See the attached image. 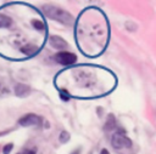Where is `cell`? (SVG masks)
<instances>
[{"instance_id":"obj_1","label":"cell","mask_w":156,"mask_h":154,"mask_svg":"<svg viewBox=\"0 0 156 154\" xmlns=\"http://www.w3.org/2000/svg\"><path fill=\"white\" fill-rule=\"evenodd\" d=\"M41 10L46 17H49L50 19H54L56 22H60L65 25H71L74 21L73 16L69 12H67L60 7H56L54 5H44L41 7Z\"/></svg>"},{"instance_id":"obj_2","label":"cell","mask_w":156,"mask_h":154,"mask_svg":"<svg viewBox=\"0 0 156 154\" xmlns=\"http://www.w3.org/2000/svg\"><path fill=\"white\" fill-rule=\"evenodd\" d=\"M111 144L116 150H123V149H129L132 147V141L127 137V135L119 130L113 133L111 138Z\"/></svg>"},{"instance_id":"obj_3","label":"cell","mask_w":156,"mask_h":154,"mask_svg":"<svg viewBox=\"0 0 156 154\" xmlns=\"http://www.w3.org/2000/svg\"><path fill=\"white\" fill-rule=\"evenodd\" d=\"M54 58L58 64H62V65H71L77 61V56L68 51H60L55 55Z\"/></svg>"},{"instance_id":"obj_4","label":"cell","mask_w":156,"mask_h":154,"mask_svg":"<svg viewBox=\"0 0 156 154\" xmlns=\"http://www.w3.org/2000/svg\"><path fill=\"white\" fill-rule=\"evenodd\" d=\"M18 124L21 126H39L41 125V118L37 114H26L22 118H20Z\"/></svg>"},{"instance_id":"obj_5","label":"cell","mask_w":156,"mask_h":154,"mask_svg":"<svg viewBox=\"0 0 156 154\" xmlns=\"http://www.w3.org/2000/svg\"><path fill=\"white\" fill-rule=\"evenodd\" d=\"M49 42L56 50H66L68 47V44L61 36H58V35H51L49 38Z\"/></svg>"},{"instance_id":"obj_6","label":"cell","mask_w":156,"mask_h":154,"mask_svg":"<svg viewBox=\"0 0 156 154\" xmlns=\"http://www.w3.org/2000/svg\"><path fill=\"white\" fill-rule=\"evenodd\" d=\"M29 92H30V87L24 85V84H17L15 86V93L17 97H21V98L27 97L29 95Z\"/></svg>"},{"instance_id":"obj_7","label":"cell","mask_w":156,"mask_h":154,"mask_svg":"<svg viewBox=\"0 0 156 154\" xmlns=\"http://www.w3.org/2000/svg\"><path fill=\"white\" fill-rule=\"evenodd\" d=\"M38 51H39V47L38 46H35V45H26V46H23V47H21V52L22 53H24L26 56H29V57H32V56H34V55H37L38 53Z\"/></svg>"},{"instance_id":"obj_8","label":"cell","mask_w":156,"mask_h":154,"mask_svg":"<svg viewBox=\"0 0 156 154\" xmlns=\"http://www.w3.org/2000/svg\"><path fill=\"white\" fill-rule=\"evenodd\" d=\"M11 24V18L7 17L6 15L0 13V28H7Z\"/></svg>"},{"instance_id":"obj_9","label":"cell","mask_w":156,"mask_h":154,"mask_svg":"<svg viewBox=\"0 0 156 154\" xmlns=\"http://www.w3.org/2000/svg\"><path fill=\"white\" fill-rule=\"evenodd\" d=\"M30 23H32V25L34 27V29H37V30H45V29H46V25H45V23H44L43 21L33 19Z\"/></svg>"},{"instance_id":"obj_10","label":"cell","mask_w":156,"mask_h":154,"mask_svg":"<svg viewBox=\"0 0 156 154\" xmlns=\"http://www.w3.org/2000/svg\"><path fill=\"white\" fill-rule=\"evenodd\" d=\"M105 127H106V130H111V129H113V127H115V119H113V116H112V115H110V116H108V121L106 122Z\"/></svg>"},{"instance_id":"obj_11","label":"cell","mask_w":156,"mask_h":154,"mask_svg":"<svg viewBox=\"0 0 156 154\" xmlns=\"http://www.w3.org/2000/svg\"><path fill=\"white\" fill-rule=\"evenodd\" d=\"M68 139H69V133L66 132V131H62L61 135H60V141H61L62 143H66Z\"/></svg>"},{"instance_id":"obj_12","label":"cell","mask_w":156,"mask_h":154,"mask_svg":"<svg viewBox=\"0 0 156 154\" xmlns=\"http://www.w3.org/2000/svg\"><path fill=\"white\" fill-rule=\"evenodd\" d=\"M12 147H13V144H12V143L6 144V146L4 147V149H2V153H4V154H9V153L12 150Z\"/></svg>"},{"instance_id":"obj_13","label":"cell","mask_w":156,"mask_h":154,"mask_svg":"<svg viewBox=\"0 0 156 154\" xmlns=\"http://www.w3.org/2000/svg\"><path fill=\"white\" fill-rule=\"evenodd\" d=\"M17 154H35V150H33V149H24V150L17 153Z\"/></svg>"},{"instance_id":"obj_14","label":"cell","mask_w":156,"mask_h":154,"mask_svg":"<svg viewBox=\"0 0 156 154\" xmlns=\"http://www.w3.org/2000/svg\"><path fill=\"white\" fill-rule=\"evenodd\" d=\"M100 154H110V153H108V150H107V149H102Z\"/></svg>"}]
</instances>
